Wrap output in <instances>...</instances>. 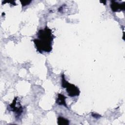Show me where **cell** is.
<instances>
[{
    "instance_id": "1",
    "label": "cell",
    "mask_w": 125,
    "mask_h": 125,
    "mask_svg": "<svg viewBox=\"0 0 125 125\" xmlns=\"http://www.w3.org/2000/svg\"><path fill=\"white\" fill-rule=\"evenodd\" d=\"M37 38L33 41L37 50L40 53H49L52 50V43L55 36L52 34V30L46 26L44 28L40 29L37 34Z\"/></svg>"
},
{
    "instance_id": "2",
    "label": "cell",
    "mask_w": 125,
    "mask_h": 125,
    "mask_svg": "<svg viewBox=\"0 0 125 125\" xmlns=\"http://www.w3.org/2000/svg\"><path fill=\"white\" fill-rule=\"evenodd\" d=\"M62 78V86L63 88H66V91L69 96L73 97L78 96L80 95V91L79 88L73 84L70 83L66 81L64 75L62 73L61 75Z\"/></svg>"
},
{
    "instance_id": "5",
    "label": "cell",
    "mask_w": 125,
    "mask_h": 125,
    "mask_svg": "<svg viewBox=\"0 0 125 125\" xmlns=\"http://www.w3.org/2000/svg\"><path fill=\"white\" fill-rule=\"evenodd\" d=\"M66 98L62 94H58V97L56 100V103L59 105H62L68 108V107L65 103V99Z\"/></svg>"
},
{
    "instance_id": "7",
    "label": "cell",
    "mask_w": 125,
    "mask_h": 125,
    "mask_svg": "<svg viewBox=\"0 0 125 125\" xmlns=\"http://www.w3.org/2000/svg\"><path fill=\"white\" fill-rule=\"evenodd\" d=\"M21 2L22 6H24L26 5L29 4L31 2V0H29V1H22V0H21Z\"/></svg>"
},
{
    "instance_id": "3",
    "label": "cell",
    "mask_w": 125,
    "mask_h": 125,
    "mask_svg": "<svg viewBox=\"0 0 125 125\" xmlns=\"http://www.w3.org/2000/svg\"><path fill=\"white\" fill-rule=\"evenodd\" d=\"M17 97H15L14 100H13V102L12 104H11L9 105L12 111H14L15 114H16V117H19L21 114H22V112H23V107L21 106V105L20 104V103H18V105H17Z\"/></svg>"
},
{
    "instance_id": "6",
    "label": "cell",
    "mask_w": 125,
    "mask_h": 125,
    "mask_svg": "<svg viewBox=\"0 0 125 125\" xmlns=\"http://www.w3.org/2000/svg\"><path fill=\"white\" fill-rule=\"evenodd\" d=\"M58 124L59 125H68L69 124V121L63 117L59 116L58 118Z\"/></svg>"
},
{
    "instance_id": "4",
    "label": "cell",
    "mask_w": 125,
    "mask_h": 125,
    "mask_svg": "<svg viewBox=\"0 0 125 125\" xmlns=\"http://www.w3.org/2000/svg\"><path fill=\"white\" fill-rule=\"evenodd\" d=\"M111 2L110 7L113 12H116L125 10V2H123L122 3H119L114 0H112Z\"/></svg>"
}]
</instances>
